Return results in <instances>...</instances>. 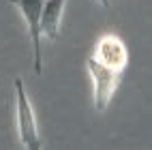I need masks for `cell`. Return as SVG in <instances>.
Wrapping results in <instances>:
<instances>
[{
	"mask_svg": "<svg viewBox=\"0 0 152 150\" xmlns=\"http://www.w3.org/2000/svg\"><path fill=\"white\" fill-rule=\"evenodd\" d=\"M11 4H15L19 11H22L26 24H28V32L32 39V67L34 73L41 75L43 73V28H41V15H43V4L45 0H9Z\"/></svg>",
	"mask_w": 152,
	"mask_h": 150,
	"instance_id": "obj_1",
	"label": "cell"
},
{
	"mask_svg": "<svg viewBox=\"0 0 152 150\" xmlns=\"http://www.w3.org/2000/svg\"><path fill=\"white\" fill-rule=\"evenodd\" d=\"M15 114H17V131L22 144L30 150L41 148V137L37 131V118L30 105V99L26 94V88L22 79H15Z\"/></svg>",
	"mask_w": 152,
	"mask_h": 150,
	"instance_id": "obj_2",
	"label": "cell"
},
{
	"mask_svg": "<svg viewBox=\"0 0 152 150\" xmlns=\"http://www.w3.org/2000/svg\"><path fill=\"white\" fill-rule=\"evenodd\" d=\"M86 67H88V73L92 77V82H94V107L99 112H105L107 105L111 103V97H114L116 88L120 84V75L122 73L114 71V69H107L94 56L88 58Z\"/></svg>",
	"mask_w": 152,
	"mask_h": 150,
	"instance_id": "obj_3",
	"label": "cell"
},
{
	"mask_svg": "<svg viewBox=\"0 0 152 150\" xmlns=\"http://www.w3.org/2000/svg\"><path fill=\"white\" fill-rule=\"evenodd\" d=\"M94 58L101 64H105L107 69H114L118 73H122L126 69V64H129L126 45L120 41L116 34H105L101 39L96 49H94Z\"/></svg>",
	"mask_w": 152,
	"mask_h": 150,
	"instance_id": "obj_4",
	"label": "cell"
},
{
	"mask_svg": "<svg viewBox=\"0 0 152 150\" xmlns=\"http://www.w3.org/2000/svg\"><path fill=\"white\" fill-rule=\"evenodd\" d=\"M69 0H45L43 4V15H41V28L43 37L56 41L60 34V22H62V13Z\"/></svg>",
	"mask_w": 152,
	"mask_h": 150,
	"instance_id": "obj_5",
	"label": "cell"
},
{
	"mask_svg": "<svg viewBox=\"0 0 152 150\" xmlns=\"http://www.w3.org/2000/svg\"><path fill=\"white\" fill-rule=\"evenodd\" d=\"M99 2H101V4H103V7H109V4H111V2H109V0H99Z\"/></svg>",
	"mask_w": 152,
	"mask_h": 150,
	"instance_id": "obj_6",
	"label": "cell"
}]
</instances>
